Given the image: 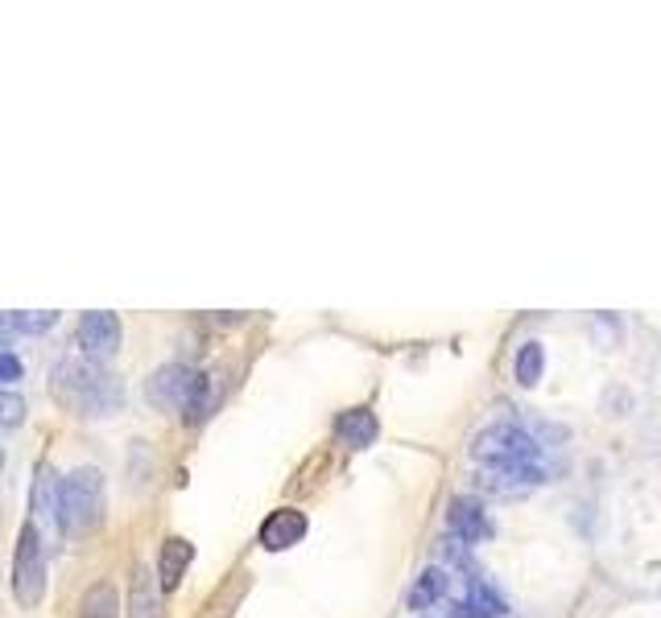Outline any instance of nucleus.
Wrapping results in <instances>:
<instances>
[{"label":"nucleus","mask_w":661,"mask_h":618,"mask_svg":"<svg viewBox=\"0 0 661 618\" xmlns=\"http://www.w3.org/2000/svg\"><path fill=\"white\" fill-rule=\"evenodd\" d=\"M9 338H13V322H9V317L0 314V346L9 343Z\"/></svg>","instance_id":"412c9836"},{"label":"nucleus","mask_w":661,"mask_h":618,"mask_svg":"<svg viewBox=\"0 0 661 618\" xmlns=\"http://www.w3.org/2000/svg\"><path fill=\"white\" fill-rule=\"evenodd\" d=\"M74 618H120V594L112 581H96L83 602H79V615Z\"/></svg>","instance_id":"ddd939ff"},{"label":"nucleus","mask_w":661,"mask_h":618,"mask_svg":"<svg viewBox=\"0 0 661 618\" xmlns=\"http://www.w3.org/2000/svg\"><path fill=\"white\" fill-rule=\"evenodd\" d=\"M9 322H13V331L46 334L50 326H54V322H59V314H54V310H42V314H38V310H21V314H13Z\"/></svg>","instance_id":"f3484780"},{"label":"nucleus","mask_w":661,"mask_h":618,"mask_svg":"<svg viewBox=\"0 0 661 618\" xmlns=\"http://www.w3.org/2000/svg\"><path fill=\"white\" fill-rule=\"evenodd\" d=\"M307 516L298 511V507H281V511H273V516L261 524V545L269 548V553H286V548H294L302 536H307Z\"/></svg>","instance_id":"6e6552de"},{"label":"nucleus","mask_w":661,"mask_h":618,"mask_svg":"<svg viewBox=\"0 0 661 618\" xmlns=\"http://www.w3.org/2000/svg\"><path fill=\"white\" fill-rule=\"evenodd\" d=\"M377 433H381V425H377V413H372V408H348V413L335 417V437L343 446L368 449L377 442Z\"/></svg>","instance_id":"9b49d317"},{"label":"nucleus","mask_w":661,"mask_h":618,"mask_svg":"<svg viewBox=\"0 0 661 618\" xmlns=\"http://www.w3.org/2000/svg\"><path fill=\"white\" fill-rule=\"evenodd\" d=\"M504 615H509L504 598H500L492 586H484V581H471L468 594L451 606V615L447 618H504Z\"/></svg>","instance_id":"1a4fd4ad"},{"label":"nucleus","mask_w":661,"mask_h":618,"mask_svg":"<svg viewBox=\"0 0 661 618\" xmlns=\"http://www.w3.org/2000/svg\"><path fill=\"white\" fill-rule=\"evenodd\" d=\"M194 375L191 367H182V363H166L158 372L149 375L146 384V396L153 408H162V413H182L187 401H191V388H194Z\"/></svg>","instance_id":"39448f33"},{"label":"nucleus","mask_w":661,"mask_h":618,"mask_svg":"<svg viewBox=\"0 0 661 618\" xmlns=\"http://www.w3.org/2000/svg\"><path fill=\"white\" fill-rule=\"evenodd\" d=\"M54 470L50 466H38V483H33V507L38 511H50V499H54Z\"/></svg>","instance_id":"a211bd4d"},{"label":"nucleus","mask_w":661,"mask_h":618,"mask_svg":"<svg viewBox=\"0 0 661 618\" xmlns=\"http://www.w3.org/2000/svg\"><path fill=\"white\" fill-rule=\"evenodd\" d=\"M26 421V401L17 392H0V425H21Z\"/></svg>","instance_id":"6ab92c4d"},{"label":"nucleus","mask_w":661,"mask_h":618,"mask_svg":"<svg viewBox=\"0 0 661 618\" xmlns=\"http://www.w3.org/2000/svg\"><path fill=\"white\" fill-rule=\"evenodd\" d=\"M54 516H59L62 536L71 540H83L100 528L103 519V475L96 466H79L59 483V495H54Z\"/></svg>","instance_id":"f03ea898"},{"label":"nucleus","mask_w":661,"mask_h":618,"mask_svg":"<svg viewBox=\"0 0 661 618\" xmlns=\"http://www.w3.org/2000/svg\"><path fill=\"white\" fill-rule=\"evenodd\" d=\"M13 379H21V359L0 351V384H13Z\"/></svg>","instance_id":"aec40b11"},{"label":"nucleus","mask_w":661,"mask_h":618,"mask_svg":"<svg viewBox=\"0 0 661 618\" xmlns=\"http://www.w3.org/2000/svg\"><path fill=\"white\" fill-rule=\"evenodd\" d=\"M542 367H545L542 343L517 346V355H513V375H517V384H521V388H533V384L542 379Z\"/></svg>","instance_id":"2eb2a0df"},{"label":"nucleus","mask_w":661,"mask_h":618,"mask_svg":"<svg viewBox=\"0 0 661 618\" xmlns=\"http://www.w3.org/2000/svg\"><path fill=\"white\" fill-rule=\"evenodd\" d=\"M120 317L117 314H103V310H91V314L79 317V331H74V338H79V346H83V355L96 363L112 359L120 351Z\"/></svg>","instance_id":"423d86ee"},{"label":"nucleus","mask_w":661,"mask_h":618,"mask_svg":"<svg viewBox=\"0 0 661 618\" xmlns=\"http://www.w3.org/2000/svg\"><path fill=\"white\" fill-rule=\"evenodd\" d=\"M447 528L455 533L459 545H475V540H484V536L492 533L484 504H480V499H468V495L451 499V507H447Z\"/></svg>","instance_id":"0eeeda50"},{"label":"nucleus","mask_w":661,"mask_h":618,"mask_svg":"<svg viewBox=\"0 0 661 618\" xmlns=\"http://www.w3.org/2000/svg\"><path fill=\"white\" fill-rule=\"evenodd\" d=\"M13 594L17 602L33 610L42 602L46 594V557H42V536H38V524H21V536H17V557H13Z\"/></svg>","instance_id":"20e7f679"},{"label":"nucleus","mask_w":661,"mask_h":618,"mask_svg":"<svg viewBox=\"0 0 661 618\" xmlns=\"http://www.w3.org/2000/svg\"><path fill=\"white\" fill-rule=\"evenodd\" d=\"M129 618H166L162 615V594H158V574H153L149 565H137V569H132Z\"/></svg>","instance_id":"9d476101"},{"label":"nucleus","mask_w":661,"mask_h":618,"mask_svg":"<svg viewBox=\"0 0 661 618\" xmlns=\"http://www.w3.org/2000/svg\"><path fill=\"white\" fill-rule=\"evenodd\" d=\"M0 466H4V449H0Z\"/></svg>","instance_id":"4be33fe9"},{"label":"nucleus","mask_w":661,"mask_h":618,"mask_svg":"<svg viewBox=\"0 0 661 618\" xmlns=\"http://www.w3.org/2000/svg\"><path fill=\"white\" fill-rule=\"evenodd\" d=\"M211 392H216V375H207V372L194 375L191 401H187V408H182L187 425H199V421L207 417V408H211Z\"/></svg>","instance_id":"dca6fc26"},{"label":"nucleus","mask_w":661,"mask_h":618,"mask_svg":"<svg viewBox=\"0 0 661 618\" xmlns=\"http://www.w3.org/2000/svg\"><path fill=\"white\" fill-rule=\"evenodd\" d=\"M451 586V577L442 574V569H427V574L413 581L410 590V610H430L434 602H442V594Z\"/></svg>","instance_id":"4468645a"},{"label":"nucleus","mask_w":661,"mask_h":618,"mask_svg":"<svg viewBox=\"0 0 661 618\" xmlns=\"http://www.w3.org/2000/svg\"><path fill=\"white\" fill-rule=\"evenodd\" d=\"M191 561H194V545H191V540L170 536V540L162 545V561H158V577H162L166 590H178V586H182V577H187Z\"/></svg>","instance_id":"f8f14e48"},{"label":"nucleus","mask_w":661,"mask_h":618,"mask_svg":"<svg viewBox=\"0 0 661 618\" xmlns=\"http://www.w3.org/2000/svg\"><path fill=\"white\" fill-rule=\"evenodd\" d=\"M50 392L79 417H108L124 404V384L96 359H62L50 375Z\"/></svg>","instance_id":"f257e3e1"},{"label":"nucleus","mask_w":661,"mask_h":618,"mask_svg":"<svg viewBox=\"0 0 661 618\" xmlns=\"http://www.w3.org/2000/svg\"><path fill=\"white\" fill-rule=\"evenodd\" d=\"M471 458L488 470H525L538 466V442L517 425H488L471 442Z\"/></svg>","instance_id":"7ed1b4c3"}]
</instances>
